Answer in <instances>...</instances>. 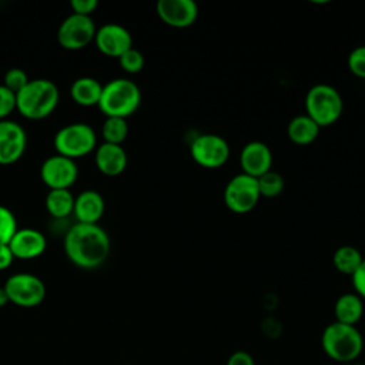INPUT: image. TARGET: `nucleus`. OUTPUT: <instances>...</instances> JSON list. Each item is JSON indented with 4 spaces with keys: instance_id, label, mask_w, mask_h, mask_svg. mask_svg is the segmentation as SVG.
<instances>
[{
    "instance_id": "obj_31",
    "label": "nucleus",
    "mask_w": 365,
    "mask_h": 365,
    "mask_svg": "<svg viewBox=\"0 0 365 365\" xmlns=\"http://www.w3.org/2000/svg\"><path fill=\"white\" fill-rule=\"evenodd\" d=\"M70 6L73 9V13L76 14L91 16L93 11L97 9L98 1L97 0H71Z\"/></svg>"
},
{
    "instance_id": "obj_32",
    "label": "nucleus",
    "mask_w": 365,
    "mask_h": 365,
    "mask_svg": "<svg viewBox=\"0 0 365 365\" xmlns=\"http://www.w3.org/2000/svg\"><path fill=\"white\" fill-rule=\"evenodd\" d=\"M351 278H352L355 294H358L362 299H365V258L358 267V269L351 275Z\"/></svg>"
},
{
    "instance_id": "obj_24",
    "label": "nucleus",
    "mask_w": 365,
    "mask_h": 365,
    "mask_svg": "<svg viewBox=\"0 0 365 365\" xmlns=\"http://www.w3.org/2000/svg\"><path fill=\"white\" fill-rule=\"evenodd\" d=\"M101 134H103L104 143L121 145L128 134L127 118L106 117L103 127H101Z\"/></svg>"
},
{
    "instance_id": "obj_34",
    "label": "nucleus",
    "mask_w": 365,
    "mask_h": 365,
    "mask_svg": "<svg viewBox=\"0 0 365 365\" xmlns=\"http://www.w3.org/2000/svg\"><path fill=\"white\" fill-rule=\"evenodd\" d=\"M14 261V255L9 244H0V271L7 269Z\"/></svg>"
},
{
    "instance_id": "obj_29",
    "label": "nucleus",
    "mask_w": 365,
    "mask_h": 365,
    "mask_svg": "<svg viewBox=\"0 0 365 365\" xmlns=\"http://www.w3.org/2000/svg\"><path fill=\"white\" fill-rule=\"evenodd\" d=\"M27 83H29V77H27L26 71L19 68V67L9 68L4 74V86L9 90H11L14 94L17 91H20Z\"/></svg>"
},
{
    "instance_id": "obj_13",
    "label": "nucleus",
    "mask_w": 365,
    "mask_h": 365,
    "mask_svg": "<svg viewBox=\"0 0 365 365\" xmlns=\"http://www.w3.org/2000/svg\"><path fill=\"white\" fill-rule=\"evenodd\" d=\"M155 10L161 21L174 29L192 26L200 13L194 0H158Z\"/></svg>"
},
{
    "instance_id": "obj_35",
    "label": "nucleus",
    "mask_w": 365,
    "mask_h": 365,
    "mask_svg": "<svg viewBox=\"0 0 365 365\" xmlns=\"http://www.w3.org/2000/svg\"><path fill=\"white\" fill-rule=\"evenodd\" d=\"M7 302H10L9 301V295H7L6 289H4V287H0V308L4 307Z\"/></svg>"
},
{
    "instance_id": "obj_3",
    "label": "nucleus",
    "mask_w": 365,
    "mask_h": 365,
    "mask_svg": "<svg viewBox=\"0 0 365 365\" xmlns=\"http://www.w3.org/2000/svg\"><path fill=\"white\" fill-rule=\"evenodd\" d=\"M60 98L58 87L47 78H34L16 93V108L30 120H41L50 115Z\"/></svg>"
},
{
    "instance_id": "obj_9",
    "label": "nucleus",
    "mask_w": 365,
    "mask_h": 365,
    "mask_svg": "<svg viewBox=\"0 0 365 365\" xmlns=\"http://www.w3.org/2000/svg\"><path fill=\"white\" fill-rule=\"evenodd\" d=\"M96 24L91 16L71 13L58 26L57 41L63 48L80 50L88 46L96 36Z\"/></svg>"
},
{
    "instance_id": "obj_1",
    "label": "nucleus",
    "mask_w": 365,
    "mask_h": 365,
    "mask_svg": "<svg viewBox=\"0 0 365 365\" xmlns=\"http://www.w3.org/2000/svg\"><path fill=\"white\" fill-rule=\"evenodd\" d=\"M67 258L80 268L94 269L108 258L111 242L110 237L98 224H73L63 241Z\"/></svg>"
},
{
    "instance_id": "obj_21",
    "label": "nucleus",
    "mask_w": 365,
    "mask_h": 365,
    "mask_svg": "<svg viewBox=\"0 0 365 365\" xmlns=\"http://www.w3.org/2000/svg\"><path fill=\"white\" fill-rule=\"evenodd\" d=\"M103 91V84L94 78V77H78L73 81L70 87L71 98L78 104L84 107L97 106L100 101V96Z\"/></svg>"
},
{
    "instance_id": "obj_16",
    "label": "nucleus",
    "mask_w": 365,
    "mask_h": 365,
    "mask_svg": "<svg viewBox=\"0 0 365 365\" xmlns=\"http://www.w3.org/2000/svg\"><path fill=\"white\" fill-rule=\"evenodd\" d=\"M14 258L31 259L46 251L47 240L44 234L36 228H19L9 242Z\"/></svg>"
},
{
    "instance_id": "obj_11",
    "label": "nucleus",
    "mask_w": 365,
    "mask_h": 365,
    "mask_svg": "<svg viewBox=\"0 0 365 365\" xmlns=\"http://www.w3.org/2000/svg\"><path fill=\"white\" fill-rule=\"evenodd\" d=\"M40 177L50 190H68L78 177V167L76 160L61 154H54L43 161L40 167Z\"/></svg>"
},
{
    "instance_id": "obj_28",
    "label": "nucleus",
    "mask_w": 365,
    "mask_h": 365,
    "mask_svg": "<svg viewBox=\"0 0 365 365\" xmlns=\"http://www.w3.org/2000/svg\"><path fill=\"white\" fill-rule=\"evenodd\" d=\"M346 63H348L349 71L354 76L359 78H365V44L355 47L349 53Z\"/></svg>"
},
{
    "instance_id": "obj_7",
    "label": "nucleus",
    "mask_w": 365,
    "mask_h": 365,
    "mask_svg": "<svg viewBox=\"0 0 365 365\" xmlns=\"http://www.w3.org/2000/svg\"><path fill=\"white\" fill-rule=\"evenodd\" d=\"M222 197L227 208L235 214L252 211L261 198L257 178L244 173L234 175L227 182Z\"/></svg>"
},
{
    "instance_id": "obj_17",
    "label": "nucleus",
    "mask_w": 365,
    "mask_h": 365,
    "mask_svg": "<svg viewBox=\"0 0 365 365\" xmlns=\"http://www.w3.org/2000/svg\"><path fill=\"white\" fill-rule=\"evenodd\" d=\"M106 210L103 195L96 190H84L74 198L73 214L77 222L98 224Z\"/></svg>"
},
{
    "instance_id": "obj_33",
    "label": "nucleus",
    "mask_w": 365,
    "mask_h": 365,
    "mask_svg": "<svg viewBox=\"0 0 365 365\" xmlns=\"http://www.w3.org/2000/svg\"><path fill=\"white\" fill-rule=\"evenodd\" d=\"M227 365H255V361L250 352L238 349L228 356Z\"/></svg>"
},
{
    "instance_id": "obj_12",
    "label": "nucleus",
    "mask_w": 365,
    "mask_h": 365,
    "mask_svg": "<svg viewBox=\"0 0 365 365\" xmlns=\"http://www.w3.org/2000/svg\"><path fill=\"white\" fill-rule=\"evenodd\" d=\"M24 128L11 120H0V164L9 165L21 158L26 151Z\"/></svg>"
},
{
    "instance_id": "obj_20",
    "label": "nucleus",
    "mask_w": 365,
    "mask_h": 365,
    "mask_svg": "<svg viewBox=\"0 0 365 365\" xmlns=\"http://www.w3.org/2000/svg\"><path fill=\"white\" fill-rule=\"evenodd\" d=\"M321 131V127L305 113L292 117L287 125L288 138L298 145H308L314 143Z\"/></svg>"
},
{
    "instance_id": "obj_6",
    "label": "nucleus",
    "mask_w": 365,
    "mask_h": 365,
    "mask_svg": "<svg viewBox=\"0 0 365 365\" xmlns=\"http://www.w3.org/2000/svg\"><path fill=\"white\" fill-rule=\"evenodd\" d=\"M57 154L68 158H78L96 150L97 137L93 127L87 123H71L63 125L53 140Z\"/></svg>"
},
{
    "instance_id": "obj_36",
    "label": "nucleus",
    "mask_w": 365,
    "mask_h": 365,
    "mask_svg": "<svg viewBox=\"0 0 365 365\" xmlns=\"http://www.w3.org/2000/svg\"><path fill=\"white\" fill-rule=\"evenodd\" d=\"M348 365H365V364H358V362H352V364H348Z\"/></svg>"
},
{
    "instance_id": "obj_4",
    "label": "nucleus",
    "mask_w": 365,
    "mask_h": 365,
    "mask_svg": "<svg viewBox=\"0 0 365 365\" xmlns=\"http://www.w3.org/2000/svg\"><path fill=\"white\" fill-rule=\"evenodd\" d=\"M141 103L140 87L128 78H113L103 84V91L98 101V108L106 117L127 118Z\"/></svg>"
},
{
    "instance_id": "obj_23",
    "label": "nucleus",
    "mask_w": 365,
    "mask_h": 365,
    "mask_svg": "<svg viewBox=\"0 0 365 365\" xmlns=\"http://www.w3.org/2000/svg\"><path fill=\"white\" fill-rule=\"evenodd\" d=\"M362 261H364L362 254L359 252L358 248L352 245L338 247L332 254V264L336 268V271L349 277L358 269Z\"/></svg>"
},
{
    "instance_id": "obj_25",
    "label": "nucleus",
    "mask_w": 365,
    "mask_h": 365,
    "mask_svg": "<svg viewBox=\"0 0 365 365\" xmlns=\"http://www.w3.org/2000/svg\"><path fill=\"white\" fill-rule=\"evenodd\" d=\"M257 182H258V190L261 197H265V198L278 197L284 191V185H285L284 177L274 170H269L265 174L259 175L257 178Z\"/></svg>"
},
{
    "instance_id": "obj_18",
    "label": "nucleus",
    "mask_w": 365,
    "mask_h": 365,
    "mask_svg": "<svg viewBox=\"0 0 365 365\" xmlns=\"http://www.w3.org/2000/svg\"><path fill=\"white\" fill-rule=\"evenodd\" d=\"M94 160L98 171L108 177L120 175L125 170L128 161L127 153L123 145L110 143H103L96 147Z\"/></svg>"
},
{
    "instance_id": "obj_8",
    "label": "nucleus",
    "mask_w": 365,
    "mask_h": 365,
    "mask_svg": "<svg viewBox=\"0 0 365 365\" xmlns=\"http://www.w3.org/2000/svg\"><path fill=\"white\" fill-rule=\"evenodd\" d=\"M4 289L9 295V301L23 308L37 307L46 298L44 282L30 272L10 275L4 284Z\"/></svg>"
},
{
    "instance_id": "obj_22",
    "label": "nucleus",
    "mask_w": 365,
    "mask_h": 365,
    "mask_svg": "<svg viewBox=\"0 0 365 365\" xmlns=\"http://www.w3.org/2000/svg\"><path fill=\"white\" fill-rule=\"evenodd\" d=\"M74 198L71 191L67 188L50 190L46 195V208L54 218H64L73 214Z\"/></svg>"
},
{
    "instance_id": "obj_27",
    "label": "nucleus",
    "mask_w": 365,
    "mask_h": 365,
    "mask_svg": "<svg viewBox=\"0 0 365 365\" xmlns=\"http://www.w3.org/2000/svg\"><path fill=\"white\" fill-rule=\"evenodd\" d=\"M118 63L125 73L135 74L140 73L144 67V56L140 50L131 47L118 57Z\"/></svg>"
},
{
    "instance_id": "obj_30",
    "label": "nucleus",
    "mask_w": 365,
    "mask_h": 365,
    "mask_svg": "<svg viewBox=\"0 0 365 365\" xmlns=\"http://www.w3.org/2000/svg\"><path fill=\"white\" fill-rule=\"evenodd\" d=\"M16 108V94L4 84H0V120H6Z\"/></svg>"
},
{
    "instance_id": "obj_26",
    "label": "nucleus",
    "mask_w": 365,
    "mask_h": 365,
    "mask_svg": "<svg viewBox=\"0 0 365 365\" xmlns=\"http://www.w3.org/2000/svg\"><path fill=\"white\" fill-rule=\"evenodd\" d=\"M17 230L19 227L13 211L0 205V244H9Z\"/></svg>"
},
{
    "instance_id": "obj_15",
    "label": "nucleus",
    "mask_w": 365,
    "mask_h": 365,
    "mask_svg": "<svg viewBox=\"0 0 365 365\" xmlns=\"http://www.w3.org/2000/svg\"><path fill=\"white\" fill-rule=\"evenodd\" d=\"M241 173L254 178L272 170V153L271 148L262 141L247 143L240 153Z\"/></svg>"
},
{
    "instance_id": "obj_2",
    "label": "nucleus",
    "mask_w": 365,
    "mask_h": 365,
    "mask_svg": "<svg viewBox=\"0 0 365 365\" xmlns=\"http://www.w3.org/2000/svg\"><path fill=\"white\" fill-rule=\"evenodd\" d=\"M321 346L328 358L341 364H352L364 351V336L356 325L331 322L321 335Z\"/></svg>"
},
{
    "instance_id": "obj_14",
    "label": "nucleus",
    "mask_w": 365,
    "mask_h": 365,
    "mask_svg": "<svg viewBox=\"0 0 365 365\" xmlns=\"http://www.w3.org/2000/svg\"><path fill=\"white\" fill-rule=\"evenodd\" d=\"M94 43L103 54L118 58L133 47V37L124 26L118 23H106L97 29Z\"/></svg>"
},
{
    "instance_id": "obj_10",
    "label": "nucleus",
    "mask_w": 365,
    "mask_h": 365,
    "mask_svg": "<svg viewBox=\"0 0 365 365\" xmlns=\"http://www.w3.org/2000/svg\"><path fill=\"white\" fill-rule=\"evenodd\" d=\"M191 158L204 168L222 167L230 158V145L218 134L207 133L198 135L190 147Z\"/></svg>"
},
{
    "instance_id": "obj_19",
    "label": "nucleus",
    "mask_w": 365,
    "mask_h": 365,
    "mask_svg": "<svg viewBox=\"0 0 365 365\" xmlns=\"http://www.w3.org/2000/svg\"><path fill=\"white\" fill-rule=\"evenodd\" d=\"M335 321L346 325H356L364 315V299L355 292L339 295L334 305Z\"/></svg>"
},
{
    "instance_id": "obj_5",
    "label": "nucleus",
    "mask_w": 365,
    "mask_h": 365,
    "mask_svg": "<svg viewBox=\"0 0 365 365\" xmlns=\"http://www.w3.org/2000/svg\"><path fill=\"white\" fill-rule=\"evenodd\" d=\"M344 111V100L339 91L331 84H315L305 96V114L321 128L332 125Z\"/></svg>"
}]
</instances>
